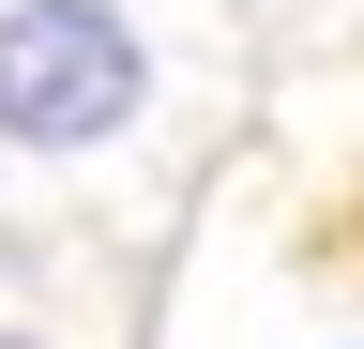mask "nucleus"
I'll use <instances>...</instances> for the list:
<instances>
[{"mask_svg":"<svg viewBox=\"0 0 364 349\" xmlns=\"http://www.w3.org/2000/svg\"><path fill=\"white\" fill-rule=\"evenodd\" d=\"M152 107V46L122 0H0V137L16 152H107Z\"/></svg>","mask_w":364,"mask_h":349,"instance_id":"f257e3e1","label":"nucleus"}]
</instances>
